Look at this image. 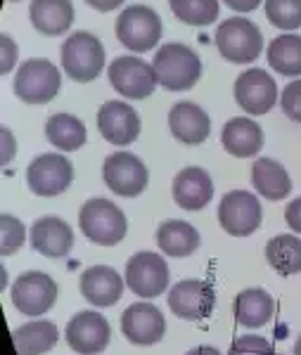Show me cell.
Returning a JSON list of instances; mask_svg holds the SVG:
<instances>
[{
  "label": "cell",
  "mask_w": 301,
  "mask_h": 355,
  "mask_svg": "<svg viewBox=\"0 0 301 355\" xmlns=\"http://www.w3.org/2000/svg\"><path fill=\"white\" fill-rule=\"evenodd\" d=\"M60 71L45 57H31L15 73V95L26 105H45L60 93Z\"/></svg>",
  "instance_id": "5"
},
{
  "label": "cell",
  "mask_w": 301,
  "mask_h": 355,
  "mask_svg": "<svg viewBox=\"0 0 301 355\" xmlns=\"http://www.w3.org/2000/svg\"><path fill=\"white\" fill-rule=\"evenodd\" d=\"M233 12H252L261 5V0H223Z\"/></svg>",
  "instance_id": "39"
},
{
  "label": "cell",
  "mask_w": 301,
  "mask_h": 355,
  "mask_svg": "<svg viewBox=\"0 0 301 355\" xmlns=\"http://www.w3.org/2000/svg\"><path fill=\"white\" fill-rule=\"evenodd\" d=\"M31 246L45 259H65L74 246V230L57 216H43L31 227Z\"/></svg>",
  "instance_id": "18"
},
{
  "label": "cell",
  "mask_w": 301,
  "mask_h": 355,
  "mask_svg": "<svg viewBox=\"0 0 301 355\" xmlns=\"http://www.w3.org/2000/svg\"><path fill=\"white\" fill-rule=\"evenodd\" d=\"M112 327L107 318L92 311H81L67 324V343L79 355H100L109 346Z\"/></svg>",
  "instance_id": "14"
},
{
  "label": "cell",
  "mask_w": 301,
  "mask_h": 355,
  "mask_svg": "<svg viewBox=\"0 0 301 355\" xmlns=\"http://www.w3.org/2000/svg\"><path fill=\"white\" fill-rule=\"evenodd\" d=\"M57 284L50 275L29 270L22 272L13 284V303L22 315L40 318L55 306Z\"/></svg>",
  "instance_id": "11"
},
{
  "label": "cell",
  "mask_w": 301,
  "mask_h": 355,
  "mask_svg": "<svg viewBox=\"0 0 301 355\" xmlns=\"http://www.w3.org/2000/svg\"><path fill=\"white\" fill-rule=\"evenodd\" d=\"M280 105H282V112H285L287 119L301 123V78L285 85L282 97H280Z\"/></svg>",
  "instance_id": "35"
},
{
  "label": "cell",
  "mask_w": 301,
  "mask_h": 355,
  "mask_svg": "<svg viewBox=\"0 0 301 355\" xmlns=\"http://www.w3.org/2000/svg\"><path fill=\"white\" fill-rule=\"evenodd\" d=\"M8 3H19V0H8Z\"/></svg>",
  "instance_id": "43"
},
{
  "label": "cell",
  "mask_w": 301,
  "mask_h": 355,
  "mask_svg": "<svg viewBox=\"0 0 301 355\" xmlns=\"http://www.w3.org/2000/svg\"><path fill=\"white\" fill-rule=\"evenodd\" d=\"M29 19L43 36H60L74 24L72 0H31Z\"/></svg>",
  "instance_id": "23"
},
{
  "label": "cell",
  "mask_w": 301,
  "mask_h": 355,
  "mask_svg": "<svg viewBox=\"0 0 301 355\" xmlns=\"http://www.w3.org/2000/svg\"><path fill=\"white\" fill-rule=\"evenodd\" d=\"M263 209L257 194L247 190L228 192L218 204V223L233 237H249L261 227Z\"/></svg>",
  "instance_id": "8"
},
{
  "label": "cell",
  "mask_w": 301,
  "mask_h": 355,
  "mask_svg": "<svg viewBox=\"0 0 301 355\" xmlns=\"http://www.w3.org/2000/svg\"><path fill=\"white\" fill-rule=\"evenodd\" d=\"M86 3H88L92 10H97V12H109V10L121 8L124 0H86Z\"/></svg>",
  "instance_id": "40"
},
{
  "label": "cell",
  "mask_w": 301,
  "mask_h": 355,
  "mask_svg": "<svg viewBox=\"0 0 301 355\" xmlns=\"http://www.w3.org/2000/svg\"><path fill=\"white\" fill-rule=\"evenodd\" d=\"M15 152H17L15 137H13V133H10L8 125H3V166H8L10 162H13Z\"/></svg>",
  "instance_id": "38"
},
{
  "label": "cell",
  "mask_w": 301,
  "mask_h": 355,
  "mask_svg": "<svg viewBox=\"0 0 301 355\" xmlns=\"http://www.w3.org/2000/svg\"><path fill=\"white\" fill-rule=\"evenodd\" d=\"M117 38L129 53H147L161 38V19L147 5H131L117 17Z\"/></svg>",
  "instance_id": "6"
},
{
  "label": "cell",
  "mask_w": 301,
  "mask_h": 355,
  "mask_svg": "<svg viewBox=\"0 0 301 355\" xmlns=\"http://www.w3.org/2000/svg\"><path fill=\"white\" fill-rule=\"evenodd\" d=\"M252 185L257 192L268 202H280L292 192V180L285 166H280L273 159H257L252 166Z\"/></svg>",
  "instance_id": "25"
},
{
  "label": "cell",
  "mask_w": 301,
  "mask_h": 355,
  "mask_svg": "<svg viewBox=\"0 0 301 355\" xmlns=\"http://www.w3.org/2000/svg\"><path fill=\"white\" fill-rule=\"evenodd\" d=\"M121 331L136 346H152L166 334V320L152 303H133L121 315Z\"/></svg>",
  "instance_id": "16"
},
{
  "label": "cell",
  "mask_w": 301,
  "mask_h": 355,
  "mask_svg": "<svg viewBox=\"0 0 301 355\" xmlns=\"http://www.w3.org/2000/svg\"><path fill=\"white\" fill-rule=\"evenodd\" d=\"M109 83L119 95L129 100H145L157 88V73L154 67L147 64L138 55H121L109 64Z\"/></svg>",
  "instance_id": "7"
},
{
  "label": "cell",
  "mask_w": 301,
  "mask_h": 355,
  "mask_svg": "<svg viewBox=\"0 0 301 355\" xmlns=\"http://www.w3.org/2000/svg\"><path fill=\"white\" fill-rule=\"evenodd\" d=\"M57 327L48 320H36V322H26L15 329L13 341L17 348V355H43L53 351L57 346Z\"/></svg>",
  "instance_id": "27"
},
{
  "label": "cell",
  "mask_w": 301,
  "mask_h": 355,
  "mask_svg": "<svg viewBox=\"0 0 301 355\" xmlns=\"http://www.w3.org/2000/svg\"><path fill=\"white\" fill-rule=\"evenodd\" d=\"M233 313L235 320L245 327H261V324L268 322L275 313V301L273 296L268 294L261 287H252L245 289L235 296L233 303Z\"/></svg>",
  "instance_id": "24"
},
{
  "label": "cell",
  "mask_w": 301,
  "mask_h": 355,
  "mask_svg": "<svg viewBox=\"0 0 301 355\" xmlns=\"http://www.w3.org/2000/svg\"><path fill=\"white\" fill-rule=\"evenodd\" d=\"M45 137L53 147L62 152H76L86 145L88 133L86 125L74 114H55L45 121Z\"/></svg>",
  "instance_id": "28"
},
{
  "label": "cell",
  "mask_w": 301,
  "mask_h": 355,
  "mask_svg": "<svg viewBox=\"0 0 301 355\" xmlns=\"http://www.w3.org/2000/svg\"><path fill=\"white\" fill-rule=\"evenodd\" d=\"M0 45H3V64H0L3 71H0V73H10V71H13V67H15V62H17V55H19V53H17V43L8 36V33H3Z\"/></svg>",
  "instance_id": "36"
},
{
  "label": "cell",
  "mask_w": 301,
  "mask_h": 355,
  "mask_svg": "<svg viewBox=\"0 0 301 355\" xmlns=\"http://www.w3.org/2000/svg\"><path fill=\"white\" fill-rule=\"evenodd\" d=\"M126 284L140 299H157L169 287V266L159 254L138 251L126 263Z\"/></svg>",
  "instance_id": "9"
},
{
  "label": "cell",
  "mask_w": 301,
  "mask_h": 355,
  "mask_svg": "<svg viewBox=\"0 0 301 355\" xmlns=\"http://www.w3.org/2000/svg\"><path fill=\"white\" fill-rule=\"evenodd\" d=\"M24 237H26L24 223L10 214H3V218H0V239H3L0 242V251H3V256L17 254L22 249V244H24Z\"/></svg>",
  "instance_id": "33"
},
{
  "label": "cell",
  "mask_w": 301,
  "mask_h": 355,
  "mask_svg": "<svg viewBox=\"0 0 301 355\" xmlns=\"http://www.w3.org/2000/svg\"><path fill=\"white\" fill-rule=\"evenodd\" d=\"M173 15L190 26H209L218 19V0H169Z\"/></svg>",
  "instance_id": "31"
},
{
  "label": "cell",
  "mask_w": 301,
  "mask_h": 355,
  "mask_svg": "<svg viewBox=\"0 0 301 355\" xmlns=\"http://www.w3.org/2000/svg\"><path fill=\"white\" fill-rule=\"evenodd\" d=\"M81 230L92 244L100 246H114L129 232V220L124 211L109 199H88L79 211Z\"/></svg>",
  "instance_id": "2"
},
{
  "label": "cell",
  "mask_w": 301,
  "mask_h": 355,
  "mask_svg": "<svg viewBox=\"0 0 301 355\" xmlns=\"http://www.w3.org/2000/svg\"><path fill=\"white\" fill-rule=\"evenodd\" d=\"M235 102L252 116L268 114L277 102L275 78L263 69H247L235 81Z\"/></svg>",
  "instance_id": "13"
},
{
  "label": "cell",
  "mask_w": 301,
  "mask_h": 355,
  "mask_svg": "<svg viewBox=\"0 0 301 355\" xmlns=\"http://www.w3.org/2000/svg\"><path fill=\"white\" fill-rule=\"evenodd\" d=\"M221 145L228 154L237 159L257 157L263 147V130L261 125L252 119L235 116L223 125L221 130Z\"/></svg>",
  "instance_id": "22"
},
{
  "label": "cell",
  "mask_w": 301,
  "mask_h": 355,
  "mask_svg": "<svg viewBox=\"0 0 301 355\" xmlns=\"http://www.w3.org/2000/svg\"><path fill=\"white\" fill-rule=\"evenodd\" d=\"M97 128L114 147H129L140 135V116L129 102L109 100L97 112Z\"/></svg>",
  "instance_id": "15"
},
{
  "label": "cell",
  "mask_w": 301,
  "mask_h": 355,
  "mask_svg": "<svg viewBox=\"0 0 301 355\" xmlns=\"http://www.w3.org/2000/svg\"><path fill=\"white\" fill-rule=\"evenodd\" d=\"M200 232L185 220H166L157 227V244L171 259H185L200 249Z\"/></svg>",
  "instance_id": "26"
},
{
  "label": "cell",
  "mask_w": 301,
  "mask_h": 355,
  "mask_svg": "<svg viewBox=\"0 0 301 355\" xmlns=\"http://www.w3.org/2000/svg\"><path fill=\"white\" fill-rule=\"evenodd\" d=\"M169 128L173 137L183 145H202L211 133V119L195 102H178L169 112Z\"/></svg>",
  "instance_id": "19"
},
{
  "label": "cell",
  "mask_w": 301,
  "mask_h": 355,
  "mask_svg": "<svg viewBox=\"0 0 301 355\" xmlns=\"http://www.w3.org/2000/svg\"><path fill=\"white\" fill-rule=\"evenodd\" d=\"M157 81L164 90L181 93L190 90L202 76V60L195 50L183 43H166L154 53L152 60Z\"/></svg>",
  "instance_id": "1"
},
{
  "label": "cell",
  "mask_w": 301,
  "mask_h": 355,
  "mask_svg": "<svg viewBox=\"0 0 301 355\" xmlns=\"http://www.w3.org/2000/svg\"><path fill=\"white\" fill-rule=\"evenodd\" d=\"M211 175L200 166H188L173 178V202L185 211H200L211 202Z\"/></svg>",
  "instance_id": "21"
},
{
  "label": "cell",
  "mask_w": 301,
  "mask_h": 355,
  "mask_svg": "<svg viewBox=\"0 0 301 355\" xmlns=\"http://www.w3.org/2000/svg\"><path fill=\"white\" fill-rule=\"evenodd\" d=\"M185 355H221V351H218V348H213V346H197V348L188 351Z\"/></svg>",
  "instance_id": "41"
},
{
  "label": "cell",
  "mask_w": 301,
  "mask_h": 355,
  "mask_svg": "<svg viewBox=\"0 0 301 355\" xmlns=\"http://www.w3.org/2000/svg\"><path fill=\"white\" fill-rule=\"evenodd\" d=\"M228 355H275V353H273V346H270L263 336L245 334L233 341Z\"/></svg>",
  "instance_id": "34"
},
{
  "label": "cell",
  "mask_w": 301,
  "mask_h": 355,
  "mask_svg": "<svg viewBox=\"0 0 301 355\" xmlns=\"http://www.w3.org/2000/svg\"><path fill=\"white\" fill-rule=\"evenodd\" d=\"M294 355H301V336L297 339V343H294Z\"/></svg>",
  "instance_id": "42"
},
{
  "label": "cell",
  "mask_w": 301,
  "mask_h": 355,
  "mask_svg": "<svg viewBox=\"0 0 301 355\" xmlns=\"http://www.w3.org/2000/svg\"><path fill=\"white\" fill-rule=\"evenodd\" d=\"M62 67L76 83H90L105 69V48L88 31H76L62 45Z\"/></svg>",
  "instance_id": "4"
},
{
  "label": "cell",
  "mask_w": 301,
  "mask_h": 355,
  "mask_svg": "<svg viewBox=\"0 0 301 355\" xmlns=\"http://www.w3.org/2000/svg\"><path fill=\"white\" fill-rule=\"evenodd\" d=\"M268 64L282 76H301V36L282 33L268 45Z\"/></svg>",
  "instance_id": "30"
},
{
  "label": "cell",
  "mask_w": 301,
  "mask_h": 355,
  "mask_svg": "<svg viewBox=\"0 0 301 355\" xmlns=\"http://www.w3.org/2000/svg\"><path fill=\"white\" fill-rule=\"evenodd\" d=\"M266 17L282 31L301 26V0H266Z\"/></svg>",
  "instance_id": "32"
},
{
  "label": "cell",
  "mask_w": 301,
  "mask_h": 355,
  "mask_svg": "<svg viewBox=\"0 0 301 355\" xmlns=\"http://www.w3.org/2000/svg\"><path fill=\"white\" fill-rule=\"evenodd\" d=\"M266 261L282 277L301 272V239L294 234H277L266 244Z\"/></svg>",
  "instance_id": "29"
},
{
  "label": "cell",
  "mask_w": 301,
  "mask_h": 355,
  "mask_svg": "<svg viewBox=\"0 0 301 355\" xmlns=\"http://www.w3.org/2000/svg\"><path fill=\"white\" fill-rule=\"evenodd\" d=\"M124 282L126 279H121V275L114 268L92 266L81 275V294L92 306L109 308L124 294Z\"/></svg>",
  "instance_id": "20"
},
{
  "label": "cell",
  "mask_w": 301,
  "mask_h": 355,
  "mask_svg": "<svg viewBox=\"0 0 301 355\" xmlns=\"http://www.w3.org/2000/svg\"><path fill=\"white\" fill-rule=\"evenodd\" d=\"M285 220H287V225L292 227L294 232L301 234V197L287 204V209H285Z\"/></svg>",
  "instance_id": "37"
},
{
  "label": "cell",
  "mask_w": 301,
  "mask_h": 355,
  "mask_svg": "<svg viewBox=\"0 0 301 355\" xmlns=\"http://www.w3.org/2000/svg\"><path fill=\"white\" fill-rule=\"evenodd\" d=\"M169 308L183 320H204L213 311V289L202 279H183L169 291Z\"/></svg>",
  "instance_id": "17"
},
{
  "label": "cell",
  "mask_w": 301,
  "mask_h": 355,
  "mask_svg": "<svg viewBox=\"0 0 301 355\" xmlns=\"http://www.w3.org/2000/svg\"><path fill=\"white\" fill-rule=\"evenodd\" d=\"M102 178L107 187L119 197H138L147 190L149 173L136 154L131 152H114L105 159L102 166Z\"/></svg>",
  "instance_id": "12"
},
{
  "label": "cell",
  "mask_w": 301,
  "mask_h": 355,
  "mask_svg": "<svg viewBox=\"0 0 301 355\" xmlns=\"http://www.w3.org/2000/svg\"><path fill=\"white\" fill-rule=\"evenodd\" d=\"M74 182V166L65 154H40L26 168V185L38 197H57Z\"/></svg>",
  "instance_id": "10"
},
{
  "label": "cell",
  "mask_w": 301,
  "mask_h": 355,
  "mask_svg": "<svg viewBox=\"0 0 301 355\" xmlns=\"http://www.w3.org/2000/svg\"><path fill=\"white\" fill-rule=\"evenodd\" d=\"M216 48L223 60L233 64H249L263 50L261 28L245 17H230L216 28Z\"/></svg>",
  "instance_id": "3"
}]
</instances>
